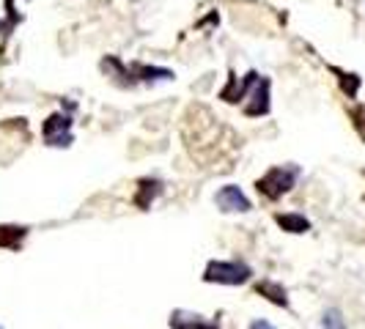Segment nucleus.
I'll use <instances>...</instances> for the list:
<instances>
[{
	"instance_id": "16",
	"label": "nucleus",
	"mask_w": 365,
	"mask_h": 329,
	"mask_svg": "<svg viewBox=\"0 0 365 329\" xmlns=\"http://www.w3.org/2000/svg\"><path fill=\"white\" fill-rule=\"evenodd\" d=\"M0 329H3V327H0Z\"/></svg>"
},
{
	"instance_id": "5",
	"label": "nucleus",
	"mask_w": 365,
	"mask_h": 329,
	"mask_svg": "<svg viewBox=\"0 0 365 329\" xmlns=\"http://www.w3.org/2000/svg\"><path fill=\"white\" fill-rule=\"evenodd\" d=\"M269 88H272V83L261 74L256 80V85L250 88V93H247V105H245V115L247 118H261V115H267L269 110H272V102H269Z\"/></svg>"
},
{
	"instance_id": "9",
	"label": "nucleus",
	"mask_w": 365,
	"mask_h": 329,
	"mask_svg": "<svg viewBox=\"0 0 365 329\" xmlns=\"http://www.w3.org/2000/svg\"><path fill=\"white\" fill-rule=\"evenodd\" d=\"M160 195H163V182L160 179H140L138 182V192H135V206L146 212Z\"/></svg>"
},
{
	"instance_id": "3",
	"label": "nucleus",
	"mask_w": 365,
	"mask_h": 329,
	"mask_svg": "<svg viewBox=\"0 0 365 329\" xmlns=\"http://www.w3.org/2000/svg\"><path fill=\"white\" fill-rule=\"evenodd\" d=\"M41 135H44V143L53 148H66L72 146L74 135H72V115L69 113H53L44 127H41Z\"/></svg>"
},
{
	"instance_id": "11",
	"label": "nucleus",
	"mask_w": 365,
	"mask_h": 329,
	"mask_svg": "<svg viewBox=\"0 0 365 329\" xmlns=\"http://www.w3.org/2000/svg\"><path fill=\"white\" fill-rule=\"evenodd\" d=\"M274 222L286 231V234H308L311 231V219L297 214V212H286V214H274Z\"/></svg>"
},
{
	"instance_id": "4",
	"label": "nucleus",
	"mask_w": 365,
	"mask_h": 329,
	"mask_svg": "<svg viewBox=\"0 0 365 329\" xmlns=\"http://www.w3.org/2000/svg\"><path fill=\"white\" fill-rule=\"evenodd\" d=\"M215 203H217L220 212H225V214H245V212H250L253 209V203L250 198L239 189L237 184H225V187H220L217 195H215Z\"/></svg>"
},
{
	"instance_id": "1",
	"label": "nucleus",
	"mask_w": 365,
	"mask_h": 329,
	"mask_svg": "<svg viewBox=\"0 0 365 329\" xmlns=\"http://www.w3.org/2000/svg\"><path fill=\"white\" fill-rule=\"evenodd\" d=\"M299 173H302L299 164H274L256 182L258 195H264L267 201H277V198L289 195L299 179Z\"/></svg>"
},
{
	"instance_id": "6",
	"label": "nucleus",
	"mask_w": 365,
	"mask_h": 329,
	"mask_svg": "<svg viewBox=\"0 0 365 329\" xmlns=\"http://www.w3.org/2000/svg\"><path fill=\"white\" fill-rule=\"evenodd\" d=\"M258 77H261L258 72H247L242 80H237V74H231V77H228V85L220 91V99L228 102V105H237V102H242V99H247V93H250V88L256 85Z\"/></svg>"
},
{
	"instance_id": "10",
	"label": "nucleus",
	"mask_w": 365,
	"mask_h": 329,
	"mask_svg": "<svg viewBox=\"0 0 365 329\" xmlns=\"http://www.w3.org/2000/svg\"><path fill=\"white\" fill-rule=\"evenodd\" d=\"M256 293L264 296V299H269L277 308H289V293H286V288L280 283H274V280H261V283H256Z\"/></svg>"
},
{
	"instance_id": "15",
	"label": "nucleus",
	"mask_w": 365,
	"mask_h": 329,
	"mask_svg": "<svg viewBox=\"0 0 365 329\" xmlns=\"http://www.w3.org/2000/svg\"><path fill=\"white\" fill-rule=\"evenodd\" d=\"M250 329H277L274 324H269V321H264V318H258V321H253L250 324Z\"/></svg>"
},
{
	"instance_id": "13",
	"label": "nucleus",
	"mask_w": 365,
	"mask_h": 329,
	"mask_svg": "<svg viewBox=\"0 0 365 329\" xmlns=\"http://www.w3.org/2000/svg\"><path fill=\"white\" fill-rule=\"evenodd\" d=\"M332 72L338 74L341 88H344L346 96H357V88H360V77H357V74H346V72H341V69H332Z\"/></svg>"
},
{
	"instance_id": "2",
	"label": "nucleus",
	"mask_w": 365,
	"mask_h": 329,
	"mask_svg": "<svg viewBox=\"0 0 365 329\" xmlns=\"http://www.w3.org/2000/svg\"><path fill=\"white\" fill-rule=\"evenodd\" d=\"M253 277V269L245 261H209L203 269V283L217 286H245Z\"/></svg>"
},
{
	"instance_id": "12",
	"label": "nucleus",
	"mask_w": 365,
	"mask_h": 329,
	"mask_svg": "<svg viewBox=\"0 0 365 329\" xmlns=\"http://www.w3.org/2000/svg\"><path fill=\"white\" fill-rule=\"evenodd\" d=\"M28 236L25 225H0V247L3 250H19Z\"/></svg>"
},
{
	"instance_id": "8",
	"label": "nucleus",
	"mask_w": 365,
	"mask_h": 329,
	"mask_svg": "<svg viewBox=\"0 0 365 329\" xmlns=\"http://www.w3.org/2000/svg\"><path fill=\"white\" fill-rule=\"evenodd\" d=\"M129 74H132L135 85H138V83L157 85V83H170V80L176 77L170 69H163V66H146V63H132V66H129Z\"/></svg>"
},
{
	"instance_id": "14",
	"label": "nucleus",
	"mask_w": 365,
	"mask_h": 329,
	"mask_svg": "<svg viewBox=\"0 0 365 329\" xmlns=\"http://www.w3.org/2000/svg\"><path fill=\"white\" fill-rule=\"evenodd\" d=\"M322 329H346L341 310H335V308L324 310V315H322Z\"/></svg>"
},
{
	"instance_id": "7",
	"label": "nucleus",
	"mask_w": 365,
	"mask_h": 329,
	"mask_svg": "<svg viewBox=\"0 0 365 329\" xmlns=\"http://www.w3.org/2000/svg\"><path fill=\"white\" fill-rule=\"evenodd\" d=\"M170 329H220L217 321L212 318H203L201 313H192V310H173L170 313Z\"/></svg>"
}]
</instances>
